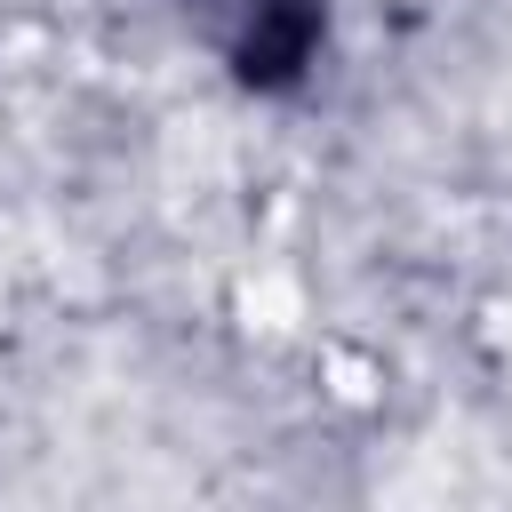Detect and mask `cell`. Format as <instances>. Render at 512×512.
I'll use <instances>...</instances> for the list:
<instances>
[{
	"label": "cell",
	"mask_w": 512,
	"mask_h": 512,
	"mask_svg": "<svg viewBox=\"0 0 512 512\" xmlns=\"http://www.w3.org/2000/svg\"><path fill=\"white\" fill-rule=\"evenodd\" d=\"M184 40L256 104H296L328 72L336 0H168Z\"/></svg>",
	"instance_id": "cell-1"
}]
</instances>
